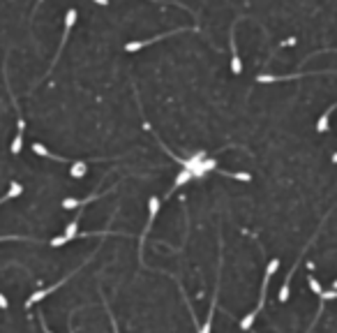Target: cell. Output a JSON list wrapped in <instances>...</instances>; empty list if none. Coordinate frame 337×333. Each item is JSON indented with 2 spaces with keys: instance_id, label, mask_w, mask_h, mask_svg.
Returning <instances> with one entry per match:
<instances>
[{
  "instance_id": "277c9868",
  "label": "cell",
  "mask_w": 337,
  "mask_h": 333,
  "mask_svg": "<svg viewBox=\"0 0 337 333\" xmlns=\"http://www.w3.org/2000/svg\"><path fill=\"white\" fill-rule=\"evenodd\" d=\"M74 273H76V271H74ZM74 273H70V275H67V278H63V280H60V282L51 284V287H46V290H39V292H35V294H33V296H30V299L26 301V308H33L35 303H39V301H42V299H46V296H49V294H53V292L58 290V287H63V284H65L67 280H70Z\"/></svg>"
},
{
  "instance_id": "7402d4cb",
  "label": "cell",
  "mask_w": 337,
  "mask_h": 333,
  "mask_svg": "<svg viewBox=\"0 0 337 333\" xmlns=\"http://www.w3.org/2000/svg\"><path fill=\"white\" fill-rule=\"evenodd\" d=\"M326 51H337V49H326Z\"/></svg>"
},
{
  "instance_id": "8992f818",
  "label": "cell",
  "mask_w": 337,
  "mask_h": 333,
  "mask_svg": "<svg viewBox=\"0 0 337 333\" xmlns=\"http://www.w3.org/2000/svg\"><path fill=\"white\" fill-rule=\"evenodd\" d=\"M231 72H234V74H240V72H243V63H240L238 46H236V23L231 26Z\"/></svg>"
},
{
  "instance_id": "5bb4252c",
  "label": "cell",
  "mask_w": 337,
  "mask_h": 333,
  "mask_svg": "<svg viewBox=\"0 0 337 333\" xmlns=\"http://www.w3.org/2000/svg\"><path fill=\"white\" fill-rule=\"evenodd\" d=\"M224 176H229V178H236V180H247L250 183L252 180V176L250 174H234V171H222Z\"/></svg>"
},
{
  "instance_id": "7c38bea8",
  "label": "cell",
  "mask_w": 337,
  "mask_h": 333,
  "mask_svg": "<svg viewBox=\"0 0 337 333\" xmlns=\"http://www.w3.org/2000/svg\"><path fill=\"white\" fill-rule=\"evenodd\" d=\"M192 178H194V176H192V171H190V169L180 171V174H178V178H176V183H174V190H178L180 185H185L187 180H192Z\"/></svg>"
},
{
  "instance_id": "d6986e66",
  "label": "cell",
  "mask_w": 337,
  "mask_h": 333,
  "mask_svg": "<svg viewBox=\"0 0 337 333\" xmlns=\"http://www.w3.org/2000/svg\"><path fill=\"white\" fill-rule=\"evenodd\" d=\"M39 324H42V331H44V333H53L49 326H46V319H44V315H42V312H39Z\"/></svg>"
},
{
  "instance_id": "9c48e42d",
  "label": "cell",
  "mask_w": 337,
  "mask_h": 333,
  "mask_svg": "<svg viewBox=\"0 0 337 333\" xmlns=\"http://www.w3.org/2000/svg\"><path fill=\"white\" fill-rule=\"evenodd\" d=\"M99 195H90V197H86V199H65L63 202V208H67V211H72V208H79V206H86V204H90V202H95Z\"/></svg>"
},
{
  "instance_id": "ffe728a7",
  "label": "cell",
  "mask_w": 337,
  "mask_h": 333,
  "mask_svg": "<svg viewBox=\"0 0 337 333\" xmlns=\"http://www.w3.org/2000/svg\"><path fill=\"white\" fill-rule=\"evenodd\" d=\"M93 3H97V5H106L109 0H93Z\"/></svg>"
},
{
  "instance_id": "e0dca14e",
  "label": "cell",
  "mask_w": 337,
  "mask_h": 333,
  "mask_svg": "<svg viewBox=\"0 0 337 333\" xmlns=\"http://www.w3.org/2000/svg\"><path fill=\"white\" fill-rule=\"evenodd\" d=\"M307 282H310V290H312V292H314V294H316V296H319V294H321V292H323V290H321V284H319V282H316V278H312V275H310V278H307Z\"/></svg>"
},
{
  "instance_id": "44dd1931",
  "label": "cell",
  "mask_w": 337,
  "mask_h": 333,
  "mask_svg": "<svg viewBox=\"0 0 337 333\" xmlns=\"http://www.w3.org/2000/svg\"><path fill=\"white\" fill-rule=\"evenodd\" d=\"M150 3H171V0H150Z\"/></svg>"
},
{
  "instance_id": "ba28073f",
  "label": "cell",
  "mask_w": 337,
  "mask_h": 333,
  "mask_svg": "<svg viewBox=\"0 0 337 333\" xmlns=\"http://www.w3.org/2000/svg\"><path fill=\"white\" fill-rule=\"evenodd\" d=\"M21 192H23V185H21V183H17V180H14V183H10V190H7L5 195L0 197V206H3L5 202H10V199H14V197H19Z\"/></svg>"
},
{
  "instance_id": "5b68a950",
  "label": "cell",
  "mask_w": 337,
  "mask_h": 333,
  "mask_svg": "<svg viewBox=\"0 0 337 333\" xmlns=\"http://www.w3.org/2000/svg\"><path fill=\"white\" fill-rule=\"evenodd\" d=\"M279 268V259H270V264H268L266 268V275H263V287H261V301H259V308L256 310H261L263 303H266V292H268V282H270V278L275 275V271Z\"/></svg>"
},
{
  "instance_id": "3957f363",
  "label": "cell",
  "mask_w": 337,
  "mask_h": 333,
  "mask_svg": "<svg viewBox=\"0 0 337 333\" xmlns=\"http://www.w3.org/2000/svg\"><path fill=\"white\" fill-rule=\"evenodd\" d=\"M185 30H192V28H176L174 33H166V35H157V37H150V39H141V42H130L125 46L130 54H134V51H141L143 46H148V44H152V42H159V39H164V37H174V35H178V33H185Z\"/></svg>"
},
{
  "instance_id": "ac0fdd59",
  "label": "cell",
  "mask_w": 337,
  "mask_h": 333,
  "mask_svg": "<svg viewBox=\"0 0 337 333\" xmlns=\"http://www.w3.org/2000/svg\"><path fill=\"white\" fill-rule=\"evenodd\" d=\"M7 308H10V301L5 294H0V310H7Z\"/></svg>"
},
{
  "instance_id": "7a4b0ae2",
  "label": "cell",
  "mask_w": 337,
  "mask_h": 333,
  "mask_svg": "<svg viewBox=\"0 0 337 333\" xmlns=\"http://www.w3.org/2000/svg\"><path fill=\"white\" fill-rule=\"evenodd\" d=\"M12 104H14V109H17L19 127H17V137H14V141H12L10 151H12L14 155H19V153H21V146H23V132H26V120H23L21 111H19V102H17V98H14V95H12Z\"/></svg>"
},
{
  "instance_id": "2e32d148",
  "label": "cell",
  "mask_w": 337,
  "mask_h": 333,
  "mask_svg": "<svg viewBox=\"0 0 337 333\" xmlns=\"http://www.w3.org/2000/svg\"><path fill=\"white\" fill-rule=\"evenodd\" d=\"M210 328H212V308H210V312H208L206 324H203V326H199V333H210Z\"/></svg>"
},
{
  "instance_id": "4fadbf2b",
  "label": "cell",
  "mask_w": 337,
  "mask_h": 333,
  "mask_svg": "<svg viewBox=\"0 0 337 333\" xmlns=\"http://www.w3.org/2000/svg\"><path fill=\"white\" fill-rule=\"evenodd\" d=\"M289 282H291V278H287V282L282 284V290H279V294H277L279 303H287L289 301Z\"/></svg>"
},
{
  "instance_id": "9a60e30c",
  "label": "cell",
  "mask_w": 337,
  "mask_h": 333,
  "mask_svg": "<svg viewBox=\"0 0 337 333\" xmlns=\"http://www.w3.org/2000/svg\"><path fill=\"white\" fill-rule=\"evenodd\" d=\"M102 301H104V308H106V315H109V319H111V326H114V333H120V331H118V322H116V317L111 315V310H109V301H106V299H102Z\"/></svg>"
},
{
  "instance_id": "52a82bcc",
  "label": "cell",
  "mask_w": 337,
  "mask_h": 333,
  "mask_svg": "<svg viewBox=\"0 0 337 333\" xmlns=\"http://www.w3.org/2000/svg\"><path fill=\"white\" fill-rule=\"evenodd\" d=\"M148 208H150V215H148V224H146V229H143V239H146V234L150 231V224L155 222V218H157V213H159V199L157 197H150Z\"/></svg>"
},
{
  "instance_id": "8fae6325",
  "label": "cell",
  "mask_w": 337,
  "mask_h": 333,
  "mask_svg": "<svg viewBox=\"0 0 337 333\" xmlns=\"http://www.w3.org/2000/svg\"><path fill=\"white\" fill-rule=\"evenodd\" d=\"M256 315H259V310H252L247 317H243V319H240V328H243V331H250L252 324H254V319H256Z\"/></svg>"
},
{
  "instance_id": "30bf717a",
  "label": "cell",
  "mask_w": 337,
  "mask_h": 333,
  "mask_svg": "<svg viewBox=\"0 0 337 333\" xmlns=\"http://www.w3.org/2000/svg\"><path fill=\"white\" fill-rule=\"evenodd\" d=\"M86 171H88V164L86 162H72V169H70L72 178H83V176H86Z\"/></svg>"
},
{
  "instance_id": "6da1fadb",
  "label": "cell",
  "mask_w": 337,
  "mask_h": 333,
  "mask_svg": "<svg viewBox=\"0 0 337 333\" xmlns=\"http://www.w3.org/2000/svg\"><path fill=\"white\" fill-rule=\"evenodd\" d=\"M76 23V10H67V14H65V30H63V39H60V46H58V54L53 56V63H51V67H49V72L44 74V77H49L51 72H53V65L58 63V58L63 56V49H65V44H67V37H70V33H72V26Z\"/></svg>"
}]
</instances>
